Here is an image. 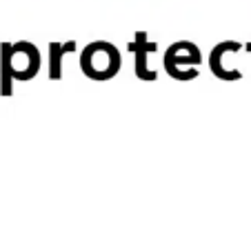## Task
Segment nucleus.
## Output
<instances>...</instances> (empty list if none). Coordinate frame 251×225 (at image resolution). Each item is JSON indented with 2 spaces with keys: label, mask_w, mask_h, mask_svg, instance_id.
Returning a JSON list of instances; mask_svg holds the SVG:
<instances>
[{
  "label": "nucleus",
  "mask_w": 251,
  "mask_h": 225,
  "mask_svg": "<svg viewBox=\"0 0 251 225\" xmlns=\"http://www.w3.org/2000/svg\"><path fill=\"white\" fill-rule=\"evenodd\" d=\"M82 62H85L87 74L96 78L114 76L118 69V52L111 45H94L91 49L87 47Z\"/></svg>",
  "instance_id": "1"
}]
</instances>
